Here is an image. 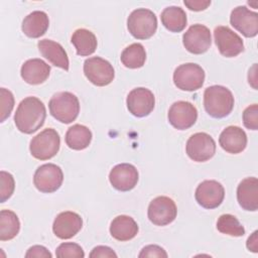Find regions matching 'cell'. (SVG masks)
I'll return each mask as SVG.
<instances>
[{
	"label": "cell",
	"mask_w": 258,
	"mask_h": 258,
	"mask_svg": "<svg viewBox=\"0 0 258 258\" xmlns=\"http://www.w3.org/2000/svg\"><path fill=\"white\" fill-rule=\"evenodd\" d=\"M45 117L44 104L36 97H27L19 103L14 115V122L20 132L32 134L43 125Z\"/></svg>",
	"instance_id": "6da1fadb"
},
{
	"label": "cell",
	"mask_w": 258,
	"mask_h": 258,
	"mask_svg": "<svg viewBox=\"0 0 258 258\" xmlns=\"http://www.w3.org/2000/svg\"><path fill=\"white\" fill-rule=\"evenodd\" d=\"M234 97L232 92L219 85L208 87L204 93V107L207 113L214 118L228 116L234 108Z\"/></svg>",
	"instance_id": "7a4b0ae2"
},
{
	"label": "cell",
	"mask_w": 258,
	"mask_h": 258,
	"mask_svg": "<svg viewBox=\"0 0 258 258\" xmlns=\"http://www.w3.org/2000/svg\"><path fill=\"white\" fill-rule=\"evenodd\" d=\"M51 116L57 121L70 124L77 119L80 113V102L76 95L70 92L54 94L48 103Z\"/></svg>",
	"instance_id": "3957f363"
},
{
	"label": "cell",
	"mask_w": 258,
	"mask_h": 258,
	"mask_svg": "<svg viewBox=\"0 0 258 258\" xmlns=\"http://www.w3.org/2000/svg\"><path fill=\"white\" fill-rule=\"evenodd\" d=\"M127 27L133 37L137 39H148L157 29V18L151 10L138 8L133 10L129 15Z\"/></svg>",
	"instance_id": "277c9868"
},
{
	"label": "cell",
	"mask_w": 258,
	"mask_h": 258,
	"mask_svg": "<svg viewBox=\"0 0 258 258\" xmlns=\"http://www.w3.org/2000/svg\"><path fill=\"white\" fill-rule=\"evenodd\" d=\"M60 137L53 128H46L34 136L29 145L31 155L38 160L52 158L59 150Z\"/></svg>",
	"instance_id": "5b68a950"
},
{
	"label": "cell",
	"mask_w": 258,
	"mask_h": 258,
	"mask_svg": "<svg viewBox=\"0 0 258 258\" xmlns=\"http://www.w3.org/2000/svg\"><path fill=\"white\" fill-rule=\"evenodd\" d=\"M205 71L201 66L187 62L177 67L173 73L174 85L182 91H197L204 85Z\"/></svg>",
	"instance_id": "8992f818"
},
{
	"label": "cell",
	"mask_w": 258,
	"mask_h": 258,
	"mask_svg": "<svg viewBox=\"0 0 258 258\" xmlns=\"http://www.w3.org/2000/svg\"><path fill=\"white\" fill-rule=\"evenodd\" d=\"M185 151L191 160L205 162L215 155L216 142L208 133L198 132L187 139Z\"/></svg>",
	"instance_id": "52a82bcc"
},
{
	"label": "cell",
	"mask_w": 258,
	"mask_h": 258,
	"mask_svg": "<svg viewBox=\"0 0 258 258\" xmlns=\"http://www.w3.org/2000/svg\"><path fill=\"white\" fill-rule=\"evenodd\" d=\"M84 74L92 84L98 87L111 84L115 77L112 64L100 56L89 57L85 60Z\"/></svg>",
	"instance_id": "ba28073f"
},
{
	"label": "cell",
	"mask_w": 258,
	"mask_h": 258,
	"mask_svg": "<svg viewBox=\"0 0 258 258\" xmlns=\"http://www.w3.org/2000/svg\"><path fill=\"white\" fill-rule=\"evenodd\" d=\"M63 180L61 168L54 163L40 165L34 172L33 183L35 187L45 194L56 191Z\"/></svg>",
	"instance_id": "9c48e42d"
},
{
	"label": "cell",
	"mask_w": 258,
	"mask_h": 258,
	"mask_svg": "<svg viewBox=\"0 0 258 258\" xmlns=\"http://www.w3.org/2000/svg\"><path fill=\"white\" fill-rule=\"evenodd\" d=\"M175 203L168 197L160 196L153 199L148 206V219L156 226H166L176 218Z\"/></svg>",
	"instance_id": "30bf717a"
},
{
	"label": "cell",
	"mask_w": 258,
	"mask_h": 258,
	"mask_svg": "<svg viewBox=\"0 0 258 258\" xmlns=\"http://www.w3.org/2000/svg\"><path fill=\"white\" fill-rule=\"evenodd\" d=\"M182 42L188 52L194 54L205 53L212 43L211 31L203 24H194L184 32Z\"/></svg>",
	"instance_id": "8fae6325"
},
{
	"label": "cell",
	"mask_w": 258,
	"mask_h": 258,
	"mask_svg": "<svg viewBox=\"0 0 258 258\" xmlns=\"http://www.w3.org/2000/svg\"><path fill=\"white\" fill-rule=\"evenodd\" d=\"M214 37L220 53L226 57L237 56L244 50L242 38L228 26L216 27Z\"/></svg>",
	"instance_id": "7c38bea8"
},
{
	"label": "cell",
	"mask_w": 258,
	"mask_h": 258,
	"mask_svg": "<svg viewBox=\"0 0 258 258\" xmlns=\"http://www.w3.org/2000/svg\"><path fill=\"white\" fill-rule=\"evenodd\" d=\"M169 123L178 130L190 128L198 119V110L189 102L177 101L173 103L167 114Z\"/></svg>",
	"instance_id": "4fadbf2b"
},
{
	"label": "cell",
	"mask_w": 258,
	"mask_h": 258,
	"mask_svg": "<svg viewBox=\"0 0 258 258\" xmlns=\"http://www.w3.org/2000/svg\"><path fill=\"white\" fill-rule=\"evenodd\" d=\"M195 198L198 204L203 208L210 210L215 209L222 204L225 198V189L217 180H204L198 185Z\"/></svg>",
	"instance_id": "5bb4252c"
},
{
	"label": "cell",
	"mask_w": 258,
	"mask_h": 258,
	"mask_svg": "<svg viewBox=\"0 0 258 258\" xmlns=\"http://www.w3.org/2000/svg\"><path fill=\"white\" fill-rule=\"evenodd\" d=\"M127 108L135 117H145L154 109L155 98L153 93L146 88H135L127 96Z\"/></svg>",
	"instance_id": "9a60e30c"
},
{
	"label": "cell",
	"mask_w": 258,
	"mask_h": 258,
	"mask_svg": "<svg viewBox=\"0 0 258 258\" xmlns=\"http://www.w3.org/2000/svg\"><path fill=\"white\" fill-rule=\"evenodd\" d=\"M231 25L246 37H254L258 33V14L246 6L234 8L230 16Z\"/></svg>",
	"instance_id": "2e32d148"
},
{
	"label": "cell",
	"mask_w": 258,
	"mask_h": 258,
	"mask_svg": "<svg viewBox=\"0 0 258 258\" xmlns=\"http://www.w3.org/2000/svg\"><path fill=\"white\" fill-rule=\"evenodd\" d=\"M138 171L130 163H120L115 165L109 174L110 183L120 191H128L135 187L138 181Z\"/></svg>",
	"instance_id": "e0dca14e"
},
{
	"label": "cell",
	"mask_w": 258,
	"mask_h": 258,
	"mask_svg": "<svg viewBox=\"0 0 258 258\" xmlns=\"http://www.w3.org/2000/svg\"><path fill=\"white\" fill-rule=\"evenodd\" d=\"M83 227V220L81 216L75 212L67 211L58 214L53 221V234L59 239H71Z\"/></svg>",
	"instance_id": "ac0fdd59"
},
{
	"label": "cell",
	"mask_w": 258,
	"mask_h": 258,
	"mask_svg": "<svg viewBox=\"0 0 258 258\" xmlns=\"http://www.w3.org/2000/svg\"><path fill=\"white\" fill-rule=\"evenodd\" d=\"M219 143L226 152L238 154L247 146V135L238 126H228L220 134Z\"/></svg>",
	"instance_id": "d6986e66"
},
{
	"label": "cell",
	"mask_w": 258,
	"mask_h": 258,
	"mask_svg": "<svg viewBox=\"0 0 258 258\" xmlns=\"http://www.w3.org/2000/svg\"><path fill=\"white\" fill-rule=\"evenodd\" d=\"M237 200L245 211L255 212L258 209V179L254 176L244 178L237 187Z\"/></svg>",
	"instance_id": "ffe728a7"
},
{
	"label": "cell",
	"mask_w": 258,
	"mask_h": 258,
	"mask_svg": "<svg viewBox=\"0 0 258 258\" xmlns=\"http://www.w3.org/2000/svg\"><path fill=\"white\" fill-rule=\"evenodd\" d=\"M50 73V67L40 58L26 60L21 67V78L29 85L44 83Z\"/></svg>",
	"instance_id": "44dd1931"
},
{
	"label": "cell",
	"mask_w": 258,
	"mask_h": 258,
	"mask_svg": "<svg viewBox=\"0 0 258 258\" xmlns=\"http://www.w3.org/2000/svg\"><path fill=\"white\" fill-rule=\"evenodd\" d=\"M38 49L43 57L48 59L50 63L64 71H69V57L64 48L56 41L50 39H42L37 43Z\"/></svg>",
	"instance_id": "7402d4cb"
},
{
	"label": "cell",
	"mask_w": 258,
	"mask_h": 258,
	"mask_svg": "<svg viewBox=\"0 0 258 258\" xmlns=\"http://www.w3.org/2000/svg\"><path fill=\"white\" fill-rule=\"evenodd\" d=\"M49 19L43 11H33L29 13L22 21L21 29L23 33L30 38H38L42 36L48 29Z\"/></svg>",
	"instance_id": "603a6c76"
},
{
	"label": "cell",
	"mask_w": 258,
	"mask_h": 258,
	"mask_svg": "<svg viewBox=\"0 0 258 258\" xmlns=\"http://www.w3.org/2000/svg\"><path fill=\"white\" fill-rule=\"evenodd\" d=\"M138 225L133 218L121 215L116 217L110 226L111 236L118 241H129L138 233Z\"/></svg>",
	"instance_id": "cb8c5ba5"
},
{
	"label": "cell",
	"mask_w": 258,
	"mask_h": 258,
	"mask_svg": "<svg viewBox=\"0 0 258 258\" xmlns=\"http://www.w3.org/2000/svg\"><path fill=\"white\" fill-rule=\"evenodd\" d=\"M71 41L77 50V54L81 56L93 54L98 44L95 34L86 28L77 29L73 33Z\"/></svg>",
	"instance_id": "d4e9b609"
},
{
	"label": "cell",
	"mask_w": 258,
	"mask_h": 258,
	"mask_svg": "<svg viewBox=\"0 0 258 258\" xmlns=\"http://www.w3.org/2000/svg\"><path fill=\"white\" fill-rule=\"evenodd\" d=\"M163 26L171 32H180L186 26V14L178 6H168L163 9L160 15Z\"/></svg>",
	"instance_id": "484cf974"
},
{
	"label": "cell",
	"mask_w": 258,
	"mask_h": 258,
	"mask_svg": "<svg viewBox=\"0 0 258 258\" xmlns=\"http://www.w3.org/2000/svg\"><path fill=\"white\" fill-rule=\"evenodd\" d=\"M92 141L91 130L84 125L75 124L70 127L66 133V143L74 150H83L87 148Z\"/></svg>",
	"instance_id": "4316f807"
},
{
	"label": "cell",
	"mask_w": 258,
	"mask_h": 258,
	"mask_svg": "<svg viewBox=\"0 0 258 258\" xmlns=\"http://www.w3.org/2000/svg\"><path fill=\"white\" fill-rule=\"evenodd\" d=\"M20 230V222L17 215L10 210H2L0 213V240L9 241L16 237Z\"/></svg>",
	"instance_id": "83f0119b"
},
{
	"label": "cell",
	"mask_w": 258,
	"mask_h": 258,
	"mask_svg": "<svg viewBox=\"0 0 258 258\" xmlns=\"http://www.w3.org/2000/svg\"><path fill=\"white\" fill-rule=\"evenodd\" d=\"M120 59L128 69L142 68L146 60L145 48L141 43H132L122 51Z\"/></svg>",
	"instance_id": "f1b7e54d"
},
{
	"label": "cell",
	"mask_w": 258,
	"mask_h": 258,
	"mask_svg": "<svg viewBox=\"0 0 258 258\" xmlns=\"http://www.w3.org/2000/svg\"><path fill=\"white\" fill-rule=\"evenodd\" d=\"M217 229L222 234L233 237H241L245 234L244 227L240 224L237 218L230 214H224L217 221Z\"/></svg>",
	"instance_id": "f546056e"
},
{
	"label": "cell",
	"mask_w": 258,
	"mask_h": 258,
	"mask_svg": "<svg viewBox=\"0 0 258 258\" xmlns=\"http://www.w3.org/2000/svg\"><path fill=\"white\" fill-rule=\"evenodd\" d=\"M55 255L58 258H83L85 253L83 248L76 243H61L55 250Z\"/></svg>",
	"instance_id": "4dcf8cb0"
},
{
	"label": "cell",
	"mask_w": 258,
	"mask_h": 258,
	"mask_svg": "<svg viewBox=\"0 0 258 258\" xmlns=\"http://www.w3.org/2000/svg\"><path fill=\"white\" fill-rule=\"evenodd\" d=\"M0 202L4 203L13 194L15 188V181L11 173L2 170L0 172Z\"/></svg>",
	"instance_id": "1f68e13d"
},
{
	"label": "cell",
	"mask_w": 258,
	"mask_h": 258,
	"mask_svg": "<svg viewBox=\"0 0 258 258\" xmlns=\"http://www.w3.org/2000/svg\"><path fill=\"white\" fill-rule=\"evenodd\" d=\"M0 99H1V111H0V122H4L11 114L14 107V97L13 94L5 89H0Z\"/></svg>",
	"instance_id": "d6a6232c"
},
{
	"label": "cell",
	"mask_w": 258,
	"mask_h": 258,
	"mask_svg": "<svg viewBox=\"0 0 258 258\" xmlns=\"http://www.w3.org/2000/svg\"><path fill=\"white\" fill-rule=\"evenodd\" d=\"M244 126L251 130L258 129V105L253 104L247 107L243 112Z\"/></svg>",
	"instance_id": "836d02e7"
},
{
	"label": "cell",
	"mask_w": 258,
	"mask_h": 258,
	"mask_svg": "<svg viewBox=\"0 0 258 258\" xmlns=\"http://www.w3.org/2000/svg\"><path fill=\"white\" fill-rule=\"evenodd\" d=\"M140 258L142 257H167V253L163 248L158 245H147L145 246L138 255Z\"/></svg>",
	"instance_id": "e575fe53"
},
{
	"label": "cell",
	"mask_w": 258,
	"mask_h": 258,
	"mask_svg": "<svg viewBox=\"0 0 258 258\" xmlns=\"http://www.w3.org/2000/svg\"><path fill=\"white\" fill-rule=\"evenodd\" d=\"M51 253L43 246H40V245H35V246H32L30 247L26 254H25V257L26 258H29V257H43V258H51Z\"/></svg>",
	"instance_id": "d590c367"
},
{
	"label": "cell",
	"mask_w": 258,
	"mask_h": 258,
	"mask_svg": "<svg viewBox=\"0 0 258 258\" xmlns=\"http://www.w3.org/2000/svg\"><path fill=\"white\" fill-rule=\"evenodd\" d=\"M91 258H98V257H117V254L108 246H97L95 247L92 252L90 253Z\"/></svg>",
	"instance_id": "8d00e7d4"
},
{
	"label": "cell",
	"mask_w": 258,
	"mask_h": 258,
	"mask_svg": "<svg viewBox=\"0 0 258 258\" xmlns=\"http://www.w3.org/2000/svg\"><path fill=\"white\" fill-rule=\"evenodd\" d=\"M184 5L194 11H202L211 5L210 0H184Z\"/></svg>",
	"instance_id": "74e56055"
},
{
	"label": "cell",
	"mask_w": 258,
	"mask_h": 258,
	"mask_svg": "<svg viewBox=\"0 0 258 258\" xmlns=\"http://www.w3.org/2000/svg\"><path fill=\"white\" fill-rule=\"evenodd\" d=\"M257 234L258 232L257 231H254L253 234L248 238L247 240V243H246V246L247 248L254 252V253H257L258 252V239H257Z\"/></svg>",
	"instance_id": "f35d334b"
},
{
	"label": "cell",
	"mask_w": 258,
	"mask_h": 258,
	"mask_svg": "<svg viewBox=\"0 0 258 258\" xmlns=\"http://www.w3.org/2000/svg\"><path fill=\"white\" fill-rule=\"evenodd\" d=\"M248 81H249V84H251V86L254 88V89H257V86H256V82H257V79H256V63L252 67V69L249 71V75H248Z\"/></svg>",
	"instance_id": "ab89813d"
}]
</instances>
